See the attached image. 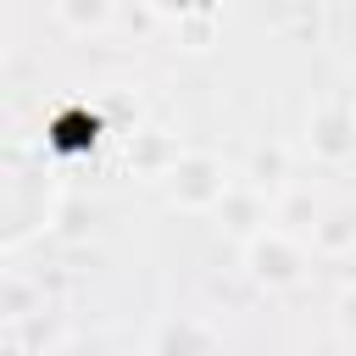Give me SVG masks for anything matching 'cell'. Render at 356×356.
Returning a JSON list of instances; mask_svg holds the SVG:
<instances>
[{"mask_svg":"<svg viewBox=\"0 0 356 356\" xmlns=\"http://www.w3.org/2000/svg\"><path fill=\"white\" fill-rule=\"evenodd\" d=\"M256 261H261V267H256L261 278L284 284V278H295V261H300V256H295L284 239H261V245H256Z\"/></svg>","mask_w":356,"mask_h":356,"instance_id":"6da1fadb","label":"cell"},{"mask_svg":"<svg viewBox=\"0 0 356 356\" xmlns=\"http://www.w3.org/2000/svg\"><path fill=\"white\" fill-rule=\"evenodd\" d=\"M61 17H67V22H106L111 11H106V6H89V11H78V6H61Z\"/></svg>","mask_w":356,"mask_h":356,"instance_id":"7a4b0ae2","label":"cell"}]
</instances>
